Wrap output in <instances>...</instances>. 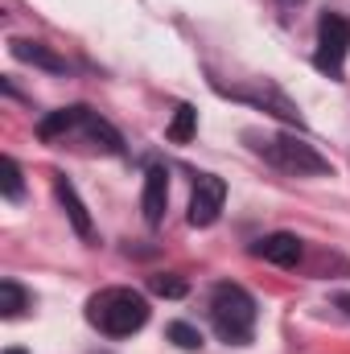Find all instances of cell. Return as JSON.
Wrapping results in <instances>:
<instances>
[{
  "label": "cell",
  "mask_w": 350,
  "mask_h": 354,
  "mask_svg": "<svg viewBox=\"0 0 350 354\" xmlns=\"http://www.w3.org/2000/svg\"><path fill=\"white\" fill-rule=\"evenodd\" d=\"M87 322L107 338H132L149 322V301L136 288H103L87 301Z\"/></svg>",
  "instance_id": "obj_1"
},
{
  "label": "cell",
  "mask_w": 350,
  "mask_h": 354,
  "mask_svg": "<svg viewBox=\"0 0 350 354\" xmlns=\"http://www.w3.org/2000/svg\"><path fill=\"white\" fill-rule=\"evenodd\" d=\"M210 317H214L219 338L231 342V346H243V342H252V334H256V301H252V292L239 288V284H219V288H214V297H210Z\"/></svg>",
  "instance_id": "obj_2"
},
{
  "label": "cell",
  "mask_w": 350,
  "mask_h": 354,
  "mask_svg": "<svg viewBox=\"0 0 350 354\" xmlns=\"http://www.w3.org/2000/svg\"><path fill=\"white\" fill-rule=\"evenodd\" d=\"M37 136L42 140H58V136H87L95 140L99 149H107V153H120L124 145H120V132L99 115V111H91V107H62V111H54V115H46L42 120V128H37Z\"/></svg>",
  "instance_id": "obj_3"
},
{
  "label": "cell",
  "mask_w": 350,
  "mask_h": 354,
  "mask_svg": "<svg viewBox=\"0 0 350 354\" xmlns=\"http://www.w3.org/2000/svg\"><path fill=\"white\" fill-rule=\"evenodd\" d=\"M260 153L276 165V169H284V174H293V177L330 174V161H326L313 145H305V140H297V136H272V140L260 145Z\"/></svg>",
  "instance_id": "obj_4"
},
{
  "label": "cell",
  "mask_w": 350,
  "mask_h": 354,
  "mask_svg": "<svg viewBox=\"0 0 350 354\" xmlns=\"http://www.w3.org/2000/svg\"><path fill=\"white\" fill-rule=\"evenodd\" d=\"M347 50H350V21L338 17V12H326L317 21V54H313L317 71H326V75L338 79L342 62H347Z\"/></svg>",
  "instance_id": "obj_5"
},
{
  "label": "cell",
  "mask_w": 350,
  "mask_h": 354,
  "mask_svg": "<svg viewBox=\"0 0 350 354\" xmlns=\"http://www.w3.org/2000/svg\"><path fill=\"white\" fill-rule=\"evenodd\" d=\"M227 202V185L214 174H198L194 194H190V227H214Z\"/></svg>",
  "instance_id": "obj_6"
},
{
  "label": "cell",
  "mask_w": 350,
  "mask_h": 354,
  "mask_svg": "<svg viewBox=\"0 0 350 354\" xmlns=\"http://www.w3.org/2000/svg\"><path fill=\"white\" fill-rule=\"evenodd\" d=\"M260 260H268V264H276V268H297L301 264V239L297 235H288V231H276V235H264L260 243L252 248Z\"/></svg>",
  "instance_id": "obj_7"
},
{
  "label": "cell",
  "mask_w": 350,
  "mask_h": 354,
  "mask_svg": "<svg viewBox=\"0 0 350 354\" xmlns=\"http://www.w3.org/2000/svg\"><path fill=\"white\" fill-rule=\"evenodd\" d=\"M165 206H169V174L161 165H153L145 174V223L157 227L165 218Z\"/></svg>",
  "instance_id": "obj_8"
},
{
  "label": "cell",
  "mask_w": 350,
  "mask_h": 354,
  "mask_svg": "<svg viewBox=\"0 0 350 354\" xmlns=\"http://www.w3.org/2000/svg\"><path fill=\"white\" fill-rule=\"evenodd\" d=\"M54 189H58V202L66 206V214H71V223H75V231H79L83 239H91V214H87V206L79 202V194H75V185H71L66 177H58V181H54Z\"/></svg>",
  "instance_id": "obj_9"
},
{
  "label": "cell",
  "mask_w": 350,
  "mask_h": 354,
  "mask_svg": "<svg viewBox=\"0 0 350 354\" xmlns=\"http://www.w3.org/2000/svg\"><path fill=\"white\" fill-rule=\"evenodd\" d=\"M12 54H17L21 62H33V66H46V71H66V62H62L58 54H50L46 46H37V41H12Z\"/></svg>",
  "instance_id": "obj_10"
},
{
  "label": "cell",
  "mask_w": 350,
  "mask_h": 354,
  "mask_svg": "<svg viewBox=\"0 0 350 354\" xmlns=\"http://www.w3.org/2000/svg\"><path fill=\"white\" fill-rule=\"evenodd\" d=\"M194 132H198V111L190 103H181L174 111V120H169V128H165V136L174 145H185V140H194Z\"/></svg>",
  "instance_id": "obj_11"
},
{
  "label": "cell",
  "mask_w": 350,
  "mask_h": 354,
  "mask_svg": "<svg viewBox=\"0 0 350 354\" xmlns=\"http://www.w3.org/2000/svg\"><path fill=\"white\" fill-rule=\"evenodd\" d=\"M25 305H29L25 288H21L17 280H4V284H0V313H4V317H21Z\"/></svg>",
  "instance_id": "obj_12"
},
{
  "label": "cell",
  "mask_w": 350,
  "mask_h": 354,
  "mask_svg": "<svg viewBox=\"0 0 350 354\" xmlns=\"http://www.w3.org/2000/svg\"><path fill=\"white\" fill-rule=\"evenodd\" d=\"M0 189H4V198H21L25 194V185H21V165L12 161V157H0Z\"/></svg>",
  "instance_id": "obj_13"
},
{
  "label": "cell",
  "mask_w": 350,
  "mask_h": 354,
  "mask_svg": "<svg viewBox=\"0 0 350 354\" xmlns=\"http://www.w3.org/2000/svg\"><path fill=\"white\" fill-rule=\"evenodd\" d=\"M149 284H153V292H157V297H185V280L174 276V272H157Z\"/></svg>",
  "instance_id": "obj_14"
},
{
  "label": "cell",
  "mask_w": 350,
  "mask_h": 354,
  "mask_svg": "<svg viewBox=\"0 0 350 354\" xmlns=\"http://www.w3.org/2000/svg\"><path fill=\"white\" fill-rule=\"evenodd\" d=\"M169 338H174L181 351H202V334H198L194 326H185V322H174V326H169Z\"/></svg>",
  "instance_id": "obj_15"
},
{
  "label": "cell",
  "mask_w": 350,
  "mask_h": 354,
  "mask_svg": "<svg viewBox=\"0 0 350 354\" xmlns=\"http://www.w3.org/2000/svg\"><path fill=\"white\" fill-rule=\"evenodd\" d=\"M338 305H342V309H347V313H350V297H342V301H338Z\"/></svg>",
  "instance_id": "obj_16"
},
{
  "label": "cell",
  "mask_w": 350,
  "mask_h": 354,
  "mask_svg": "<svg viewBox=\"0 0 350 354\" xmlns=\"http://www.w3.org/2000/svg\"><path fill=\"white\" fill-rule=\"evenodd\" d=\"M4 354H25V351H17V346H12V351H4Z\"/></svg>",
  "instance_id": "obj_17"
}]
</instances>
